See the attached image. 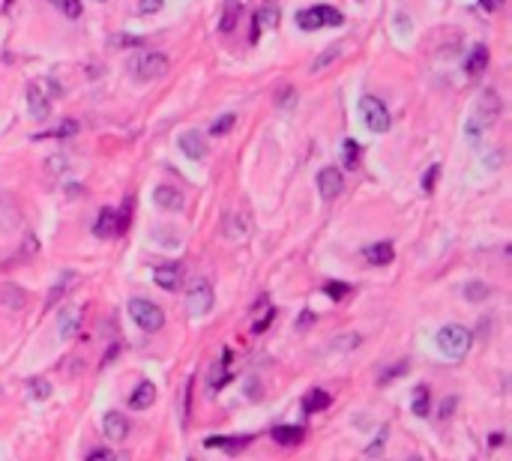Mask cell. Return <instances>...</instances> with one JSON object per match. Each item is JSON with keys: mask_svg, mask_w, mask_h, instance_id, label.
I'll return each instance as SVG.
<instances>
[{"mask_svg": "<svg viewBox=\"0 0 512 461\" xmlns=\"http://www.w3.org/2000/svg\"><path fill=\"white\" fill-rule=\"evenodd\" d=\"M344 25V15L339 13L336 6H309L303 13H297V27L299 30H321V27H342Z\"/></svg>", "mask_w": 512, "mask_h": 461, "instance_id": "cell-1", "label": "cell"}, {"mask_svg": "<svg viewBox=\"0 0 512 461\" xmlns=\"http://www.w3.org/2000/svg\"><path fill=\"white\" fill-rule=\"evenodd\" d=\"M438 347L443 356L450 359H462L467 351H471V330L462 327V323H450L438 333Z\"/></svg>", "mask_w": 512, "mask_h": 461, "instance_id": "cell-2", "label": "cell"}, {"mask_svg": "<svg viewBox=\"0 0 512 461\" xmlns=\"http://www.w3.org/2000/svg\"><path fill=\"white\" fill-rule=\"evenodd\" d=\"M129 69L135 78H141V81H159V78H165V72H168V58L159 51H144L138 58L129 60Z\"/></svg>", "mask_w": 512, "mask_h": 461, "instance_id": "cell-3", "label": "cell"}, {"mask_svg": "<svg viewBox=\"0 0 512 461\" xmlns=\"http://www.w3.org/2000/svg\"><path fill=\"white\" fill-rule=\"evenodd\" d=\"M129 318L138 323V327L144 330V333H159L162 327H165V314H162V309L156 306V302H150V300H129Z\"/></svg>", "mask_w": 512, "mask_h": 461, "instance_id": "cell-4", "label": "cell"}, {"mask_svg": "<svg viewBox=\"0 0 512 461\" xmlns=\"http://www.w3.org/2000/svg\"><path fill=\"white\" fill-rule=\"evenodd\" d=\"M213 285L207 282V279H192V285H189L186 290V309L192 318H204V314H210V309H213Z\"/></svg>", "mask_w": 512, "mask_h": 461, "instance_id": "cell-5", "label": "cell"}, {"mask_svg": "<svg viewBox=\"0 0 512 461\" xmlns=\"http://www.w3.org/2000/svg\"><path fill=\"white\" fill-rule=\"evenodd\" d=\"M360 111H363L365 126H369L372 132H386V129H389V123H393V120H389L386 105H384L377 96H363Z\"/></svg>", "mask_w": 512, "mask_h": 461, "instance_id": "cell-6", "label": "cell"}, {"mask_svg": "<svg viewBox=\"0 0 512 461\" xmlns=\"http://www.w3.org/2000/svg\"><path fill=\"white\" fill-rule=\"evenodd\" d=\"M344 189V177L339 168H324V171L318 174V192L324 201H336Z\"/></svg>", "mask_w": 512, "mask_h": 461, "instance_id": "cell-7", "label": "cell"}, {"mask_svg": "<svg viewBox=\"0 0 512 461\" xmlns=\"http://www.w3.org/2000/svg\"><path fill=\"white\" fill-rule=\"evenodd\" d=\"M177 147H180L186 159H192V162L207 159V141L201 138V132H195V129L183 132L180 138H177Z\"/></svg>", "mask_w": 512, "mask_h": 461, "instance_id": "cell-8", "label": "cell"}, {"mask_svg": "<svg viewBox=\"0 0 512 461\" xmlns=\"http://www.w3.org/2000/svg\"><path fill=\"white\" fill-rule=\"evenodd\" d=\"M153 282L159 285L162 290H177L183 282V269L180 264H165V267H156L153 269Z\"/></svg>", "mask_w": 512, "mask_h": 461, "instance_id": "cell-9", "label": "cell"}, {"mask_svg": "<svg viewBox=\"0 0 512 461\" xmlns=\"http://www.w3.org/2000/svg\"><path fill=\"white\" fill-rule=\"evenodd\" d=\"M102 432H105L108 441L120 443V441H123V437L129 434V420L123 417V413L111 410V413H105V417H102Z\"/></svg>", "mask_w": 512, "mask_h": 461, "instance_id": "cell-10", "label": "cell"}, {"mask_svg": "<svg viewBox=\"0 0 512 461\" xmlns=\"http://www.w3.org/2000/svg\"><path fill=\"white\" fill-rule=\"evenodd\" d=\"M96 237H120L123 234V228H120V216H117V210L114 207H105L102 213H99V219H96Z\"/></svg>", "mask_w": 512, "mask_h": 461, "instance_id": "cell-11", "label": "cell"}, {"mask_svg": "<svg viewBox=\"0 0 512 461\" xmlns=\"http://www.w3.org/2000/svg\"><path fill=\"white\" fill-rule=\"evenodd\" d=\"M252 443V434H237V437H207V446L210 449H222V453H231L237 455L243 453Z\"/></svg>", "mask_w": 512, "mask_h": 461, "instance_id": "cell-12", "label": "cell"}, {"mask_svg": "<svg viewBox=\"0 0 512 461\" xmlns=\"http://www.w3.org/2000/svg\"><path fill=\"white\" fill-rule=\"evenodd\" d=\"M58 321H60V335H63V339H72V335H78V330H81V309H78V306H63L60 314H58Z\"/></svg>", "mask_w": 512, "mask_h": 461, "instance_id": "cell-13", "label": "cell"}, {"mask_svg": "<svg viewBox=\"0 0 512 461\" xmlns=\"http://www.w3.org/2000/svg\"><path fill=\"white\" fill-rule=\"evenodd\" d=\"M27 108H30V117L33 120H46L48 117V96L42 93V87H36V84H30L27 87Z\"/></svg>", "mask_w": 512, "mask_h": 461, "instance_id": "cell-14", "label": "cell"}, {"mask_svg": "<svg viewBox=\"0 0 512 461\" xmlns=\"http://www.w3.org/2000/svg\"><path fill=\"white\" fill-rule=\"evenodd\" d=\"M25 302H27V294H25V290H21L15 282L0 285V306H4V309L21 312V309H25Z\"/></svg>", "mask_w": 512, "mask_h": 461, "instance_id": "cell-15", "label": "cell"}, {"mask_svg": "<svg viewBox=\"0 0 512 461\" xmlns=\"http://www.w3.org/2000/svg\"><path fill=\"white\" fill-rule=\"evenodd\" d=\"M153 201H156V207H162V210H183V195L177 192L174 186H156Z\"/></svg>", "mask_w": 512, "mask_h": 461, "instance_id": "cell-16", "label": "cell"}, {"mask_svg": "<svg viewBox=\"0 0 512 461\" xmlns=\"http://www.w3.org/2000/svg\"><path fill=\"white\" fill-rule=\"evenodd\" d=\"M156 399V387L150 384V380H141V384L135 387V392L129 396V408L132 410H147L150 404Z\"/></svg>", "mask_w": 512, "mask_h": 461, "instance_id": "cell-17", "label": "cell"}, {"mask_svg": "<svg viewBox=\"0 0 512 461\" xmlns=\"http://www.w3.org/2000/svg\"><path fill=\"white\" fill-rule=\"evenodd\" d=\"M276 25H279V9H273V6H261V9H258V15H255V27H252L249 42H258L261 30H264V27H276Z\"/></svg>", "mask_w": 512, "mask_h": 461, "instance_id": "cell-18", "label": "cell"}, {"mask_svg": "<svg viewBox=\"0 0 512 461\" xmlns=\"http://www.w3.org/2000/svg\"><path fill=\"white\" fill-rule=\"evenodd\" d=\"M270 434H273V441L279 446H297L306 437V432L299 429V425H276Z\"/></svg>", "mask_w": 512, "mask_h": 461, "instance_id": "cell-19", "label": "cell"}, {"mask_svg": "<svg viewBox=\"0 0 512 461\" xmlns=\"http://www.w3.org/2000/svg\"><path fill=\"white\" fill-rule=\"evenodd\" d=\"M365 255V261L369 264H375V267H386L389 261H393V243H375V246H369V249L363 252Z\"/></svg>", "mask_w": 512, "mask_h": 461, "instance_id": "cell-20", "label": "cell"}, {"mask_svg": "<svg viewBox=\"0 0 512 461\" xmlns=\"http://www.w3.org/2000/svg\"><path fill=\"white\" fill-rule=\"evenodd\" d=\"M485 66H488V48L485 45H473L471 58L464 60V72L467 75H480V72H485Z\"/></svg>", "mask_w": 512, "mask_h": 461, "instance_id": "cell-21", "label": "cell"}, {"mask_svg": "<svg viewBox=\"0 0 512 461\" xmlns=\"http://www.w3.org/2000/svg\"><path fill=\"white\" fill-rule=\"evenodd\" d=\"M240 13H243L240 0H228V4H225V9H222V21H219V30H222V33H231L234 27H237V21H240Z\"/></svg>", "mask_w": 512, "mask_h": 461, "instance_id": "cell-22", "label": "cell"}, {"mask_svg": "<svg viewBox=\"0 0 512 461\" xmlns=\"http://www.w3.org/2000/svg\"><path fill=\"white\" fill-rule=\"evenodd\" d=\"M330 392L327 389H311L309 396L303 399V410L306 413H318V410H324V408H330Z\"/></svg>", "mask_w": 512, "mask_h": 461, "instance_id": "cell-23", "label": "cell"}, {"mask_svg": "<svg viewBox=\"0 0 512 461\" xmlns=\"http://www.w3.org/2000/svg\"><path fill=\"white\" fill-rule=\"evenodd\" d=\"M25 392L30 401H46V399H51V384L46 378H33V380H27Z\"/></svg>", "mask_w": 512, "mask_h": 461, "instance_id": "cell-24", "label": "cell"}, {"mask_svg": "<svg viewBox=\"0 0 512 461\" xmlns=\"http://www.w3.org/2000/svg\"><path fill=\"white\" fill-rule=\"evenodd\" d=\"M72 285H75V273H63V276H60V282L51 288V294H48V302H46V306H48V309H51V306H58V302L63 300V294H66V290H69Z\"/></svg>", "mask_w": 512, "mask_h": 461, "instance_id": "cell-25", "label": "cell"}, {"mask_svg": "<svg viewBox=\"0 0 512 461\" xmlns=\"http://www.w3.org/2000/svg\"><path fill=\"white\" fill-rule=\"evenodd\" d=\"M462 294H464L467 302H483L488 294H492V288H488L485 282H467Z\"/></svg>", "mask_w": 512, "mask_h": 461, "instance_id": "cell-26", "label": "cell"}, {"mask_svg": "<svg viewBox=\"0 0 512 461\" xmlns=\"http://www.w3.org/2000/svg\"><path fill=\"white\" fill-rule=\"evenodd\" d=\"M75 132H78V123H75V120H63L58 129L42 132V135H33V138H72Z\"/></svg>", "mask_w": 512, "mask_h": 461, "instance_id": "cell-27", "label": "cell"}, {"mask_svg": "<svg viewBox=\"0 0 512 461\" xmlns=\"http://www.w3.org/2000/svg\"><path fill=\"white\" fill-rule=\"evenodd\" d=\"M410 410H414L417 417H426V413H429V389H426V387H417V389H414V401H410Z\"/></svg>", "mask_w": 512, "mask_h": 461, "instance_id": "cell-28", "label": "cell"}, {"mask_svg": "<svg viewBox=\"0 0 512 461\" xmlns=\"http://www.w3.org/2000/svg\"><path fill=\"white\" fill-rule=\"evenodd\" d=\"M66 18H81V0H51Z\"/></svg>", "mask_w": 512, "mask_h": 461, "instance_id": "cell-29", "label": "cell"}, {"mask_svg": "<svg viewBox=\"0 0 512 461\" xmlns=\"http://www.w3.org/2000/svg\"><path fill=\"white\" fill-rule=\"evenodd\" d=\"M363 342L360 333H348V335H339V339H332V351H353Z\"/></svg>", "mask_w": 512, "mask_h": 461, "instance_id": "cell-30", "label": "cell"}, {"mask_svg": "<svg viewBox=\"0 0 512 461\" xmlns=\"http://www.w3.org/2000/svg\"><path fill=\"white\" fill-rule=\"evenodd\" d=\"M386 437H389V429L384 425V429L377 432V437L372 441V446H365V455H369V458H377V455H381V453H384V446H386Z\"/></svg>", "mask_w": 512, "mask_h": 461, "instance_id": "cell-31", "label": "cell"}, {"mask_svg": "<svg viewBox=\"0 0 512 461\" xmlns=\"http://www.w3.org/2000/svg\"><path fill=\"white\" fill-rule=\"evenodd\" d=\"M261 309H264V312H261V318H255V323H252V330H255V333H264V330L273 323V318H276V309H273V306H267V302H264Z\"/></svg>", "mask_w": 512, "mask_h": 461, "instance_id": "cell-32", "label": "cell"}, {"mask_svg": "<svg viewBox=\"0 0 512 461\" xmlns=\"http://www.w3.org/2000/svg\"><path fill=\"white\" fill-rule=\"evenodd\" d=\"M234 114H222V117H216L213 120V126H210V135H213V138H219V135H225V132H231V126H234Z\"/></svg>", "mask_w": 512, "mask_h": 461, "instance_id": "cell-33", "label": "cell"}, {"mask_svg": "<svg viewBox=\"0 0 512 461\" xmlns=\"http://www.w3.org/2000/svg\"><path fill=\"white\" fill-rule=\"evenodd\" d=\"M339 54H342V45H332V48H327V51L321 54V58H318L315 63H311V72H321V69H327V66H330V60H332V58H339Z\"/></svg>", "mask_w": 512, "mask_h": 461, "instance_id": "cell-34", "label": "cell"}, {"mask_svg": "<svg viewBox=\"0 0 512 461\" xmlns=\"http://www.w3.org/2000/svg\"><path fill=\"white\" fill-rule=\"evenodd\" d=\"M342 156H344V165H348V168H357L360 165V150H357V144H353V141H344Z\"/></svg>", "mask_w": 512, "mask_h": 461, "instance_id": "cell-35", "label": "cell"}, {"mask_svg": "<svg viewBox=\"0 0 512 461\" xmlns=\"http://www.w3.org/2000/svg\"><path fill=\"white\" fill-rule=\"evenodd\" d=\"M402 372H407V363H398V366H393V368H384V375L377 378V384L384 387V384H389V380H393V378H398V375H402Z\"/></svg>", "mask_w": 512, "mask_h": 461, "instance_id": "cell-36", "label": "cell"}, {"mask_svg": "<svg viewBox=\"0 0 512 461\" xmlns=\"http://www.w3.org/2000/svg\"><path fill=\"white\" fill-rule=\"evenodd\" d=\"M438 174H440V165H431L429 171H426V177H422V192H431V189H435Z\"/></svg>", "mask_w": 512, "mask_h": 461, "instance_id": "cell-37", "label": "cell"}, {"mask_svg": "<svg viewBox=\"0 0 512 461\" xmlns=\"http://www.w3.org/2000/svg\"><path fill=\"white\" fill-rule=\"evenodd\" d=\"M162 4H165V0H138V9L144 15H156L162 9Z\"/></svg>", "mask_w": 512, "mask_h": 461, "instance_id": "cell-38", "label": "cell"}, {"mask_svg": "<svg viewBox=\"0 0 512 461\" xmlns=\"http://www.w3.org/2000/svg\"><path fill=\"white\" fill-rule=\"evenodd\" d=\"M189 399H192V378L186 380V392H183V425H189Z\"/></svg>", "mask_w": 512, "mask_h": 461, "instance_id": "cell-39", "label": "cell"}, {"mask_svg": "<svg viewBox=\"0 0 512 461\" xmlns=\"http://www.w3.org/2000/svg\"><path fill=\"white\" fill-rule=\"evenodd\" d=\"M87 461H117V458H114L111 449H93V453L87 455Z\"/></svg>", "mask_w": 512, "mask_h": 461, "instance_id": "cell-40", "label": "cell"}, {"mask_svg": "<svg viewBox=\"0 0 512 461\" xmlns=\"http://www.w3.org/2000/svg\"><path fill=\"white\" fill-rule=\"evenodd\" d=\"M504 4L506 0H480V9H485V13H497Z\"/></svg>", "mask_w": 512, "mask_h": 461, "instance_id": "cell-41", "label": "cell"}, {"mask_svg": "<svg viewBox=\"0 0 512 461\" xmlns=\"http://www.w3.org/2000/svg\"><path fill=\"white\" fill-rule=\"evenodd\" d=\"M327 294L339 300V297H344V294H348V285H327Z\"/></svg>", "mask_w": 512, "mask_h": 461, "instance_id": "cell-42", "label": "cell"}, {"mask_svg": "<svg viewBox=\"0 0 512 461\" xmlns=\"http://www.w3.org/2000/svg\"><path fill=\"white\" fill-rule=\"evenodd\" d=\"M410 461H419V458H410Z\"/></svg>", "mask_w": 512, "mask_h": 461, "instance_id": "cell-43", "label": "cell"}, {"mask_svg": "<svg viewBox=\"0 0 512 461\" xmlns=\"http://www.w3.org/2000/svg\"><path fill=\"white\" fill-rule=\"evenodd\" d=\"M360 4H363V0H360Z\"/></svg>", "mask_w": 512, "mask_h": 461, "instance_id": "cell-44", "label": "cell"}]
</instances>
